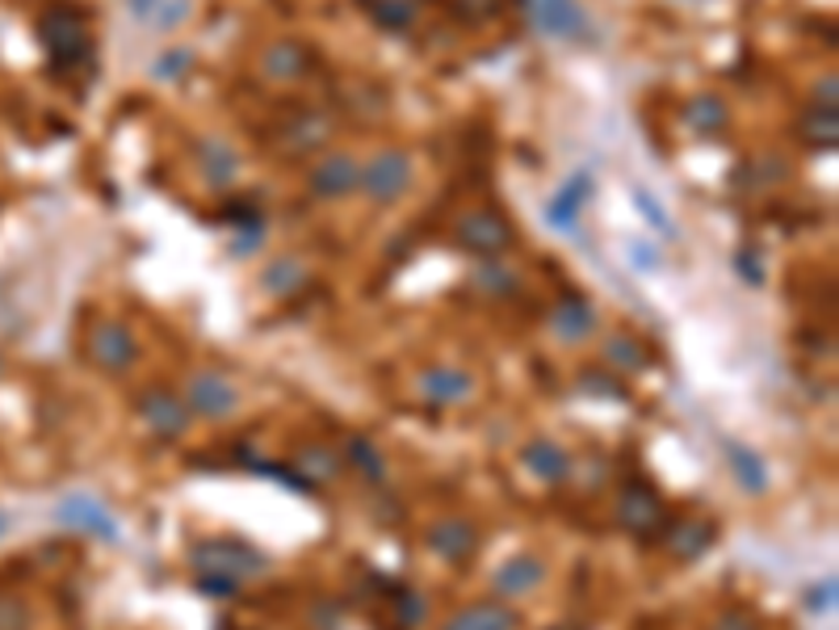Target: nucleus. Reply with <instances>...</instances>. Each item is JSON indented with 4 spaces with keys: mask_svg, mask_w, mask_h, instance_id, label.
<instances>
[{
    "mask_svg": "<svg viewBox=\"0 0 839 630\" xmlns=\"http://www.w3.org/2000/svg\"><path fill=\"white\" fill-rule=\"evenodd\" d=\"M39 43L46 46L55 68H76L89 55V34H85V18L76 9H46L39 22Z\"/></svg>",
    "mask_w": 839,
    "mask_h": 630,
    "instance_id": "nucleus-1",
    "label": "nucleus"
},
{
    "mask_svg": "<svg viewBox=\"0 0 839 630\" xmlns=\"http://www.w3.org/2000/svg\"><path fill=\"white\" fill-rule=\"evenodd\" d=\"M407 185H412V160L403 156V152H382L374 156L366 169H361V177H357V189L370 198V203H395L407 194Z\"/></svg>",
    "mask_w": 839,
    "mask_h": 630,
    "instance_id": "nucleus-2",
    "label": "nucleus"
},
{
    "mask_svg": "<svg viewBox=\"0 0 839 630\" xmlns=\"http://www.w3.org/2000/svg\"><path fill=\"white\" fill-rule=\"evenodd\" d=\"M189 560H194L198 572H222V576H236V580L269 567V560L257 546H240V542H198Z\"/></svg>",
    "mask_w": 839,
    "mask_h": 630,
    "instance_id": "nucleus-3",
    "label": "nucleus"
},
{
    "mask_svg": "<svg viewBox=\"0 0 839 630\" xmlns=\"http://www.w3.org/2000/svg\"><path fill=\"white\" fill-rule=\"evenodd\" d=\"M55 521H59V525H67V530L92 534V539H106V542L122 539V530H118V518L110 513V504H101V500H97V496H89V492L67 496L64 504L55 509Z\"/></svg>",
    "mask_w": 839,
    "mask_h": 630,
    "instance_id": "nucleus-4",
    "label": "nucleus"
},
{
    "mask_svg": "<svg viewBox=\"0 0 839 630\" xmlns=\"http://www.w3.org/2000/svg\"><path fill=\"white\" fill-rule=\"evenodd\" d=\"M454 231H458V245L479 252V257H495V252L512 248V224L495 210H466Z\"/></svg>",
    "mask_w": 839,
    "mask_h": 630,
    "instance_id": "nucleus-5",
    "label": "nucleus"
},
{
    "mask_svg": "<svg viewBox=\"0 0 839 630\" xmlns=\"http://www.w3.org/2000/svg\"><path fill=\"white\" fill-rule=\"evenodd\" d=\"M185 408L198 412V416H210V421H222L240 408V391L236 383H227L222 374L215 370H198L189 383H185Z\"/></svg>",
    "mask_w": 839,
    "mask_h": 630,
    "instance_id": "nucleus-6",
    "label": "nucleus"
},
{
    "mask_svg": "<svg viewBox=\"0 0 839 630\" xmlns=\"http://www.w3.org/2000/svg\"><path fill=\"white\" fill-rule=\"evenodd\" d=\"M533 22L542 34L575 43V39H588V13L579 0H530Z\"/></svg>",
    "mask_w": 839,
    "mask_h": 630,
    "instance_id": "nucleus-7",
    "label": "nucleus"
},
{
    "mask_svg": "<svg viewBox=\"0 0 839 630\" xmlns=\"http://www.w3.org/2000/svg\"><path fill=\"white\" fill-rule=\"evenodd\" d=\"M89 358L101 366V370H113V374H122V370H131L134 361H139V345L134 337L122 328V324H97L89 333Z\"/></svg>",
    "mask_w": 839,
    "mask_h": 630,
    "instance_id": "nucleus-8",
    "label": "nucleus"
},
{
    "mask_svg": "<svg viewBox=\"0 0 839 630\" xmlns=\"http://www.w3.org/2000/svg\"><path fill=\"white\" fill-rule=\"evenodd\" d=\"M592 189H597V181H592V173H575V177H567L558 189H554V198L546 203V224L554 227V231H575V224H579V210L592 203Z\"/></svg>",
    "mask_w": 839,
    "mask_h": 630,
    "instance_id": "nucleus-9",
    "label": "nucleus"
},
{
    "mask_svg": "<svg viewBox=\"0 0 839 630\" xmlns=\"http://www.w3.org/2000/svg\"><path fill=\"white\" fill-rule=\"evenodd\" d=\"M618 518H621V525H625L630 534L646 539V534H655V530H660L663 500L655 496V488H646L642 479H634V484H625V492H621Z\"/></svg>",
    "mask_w": 839,
    "mask_h": 630,
    "instance_id": "nucleus-10",
    "label": "nucleus"
},
{
    "mask_svg": "<svg viewBox=\"0 0 839 630\" xmlns=\"http://www.w3.org/2000/svg\"><path fill=\"white\" fill-rule=\"evenodd\" d=\"M542 580H546V563H542V555L521 551V555H512V560H504L500 567H495L491 593L509 601V597H525V593H533Z\"/></svg>",
    "mask_w": 839,
    "mask_h": 630,
    "instance_id": "nucleus-11",
    "label": "nucleus"
},
{
    "mask_svg": "<svg viewBox=\"0 0 839 630\" xmlns=\"http://www.w3.org/2000/svg\"><path fill=\"white\" fill-rule=\"evenodd\" d=\"M428 551H433L437 560H449V563L470 560V555L479 551V530H475V521H466V518L433 521V530H428Z\"/></svg>",
    "mask_w": 839,
    "mask_h": 630,
    "instance_id": "nucleus-12",
    "label": "nucleus"
},
{
    "mask_svg": "<svg viewBox=\"0 0 839 630\" xmlns=\"http://www.w3.org/2000/svg\"><path fill=\"white\" fill-rule=\"evenodd\" d=\"M139 412H143V421H148L152 433H160V437H181L185 425H189V408H185V400H177V395L164 391V387L148 391V395L139 400Z\"/></svg>",
    "mask_w": 839,
    "mask_h": 630,
    "instance_id": "nucleus-13",
    "label": "nucleus"
},
{
    "mask_svg": "<svg viewBox=\"0 0 839 630\" xmlns=\"http://www.w3.org/2000/svg\"><path fill=\"white\" fill-rule=\"evenodd\" d=\"M416 391L428 400V404H462L466 395L475 391L470 374L466 370H454V366H433L416 379Z\"/></svg>",
    "mask_w": 839,
    "mask_h": 630,
    "instance_id": "nucleus-14",
    "label": "nucleus"
},
{
    "mask_svg": "<svg viewBox=\"0 0 839 630\" xmlns=\"http://www.w3.org/2000/svg\"><path fill=\"white\" fill-rule=\"evenodd\" d=\"M521 463H525V471H533L542 484H563V479L571 475V454L563 450L558 442H530V446L521 450Z\"/></svg>",
    "mask_w": 839,
    "mask_h": 630,
    "instance_id": "nucleus-15",
    "label": "nucleus"
},
{
    "mask_svg": "<svg viewBox=\"0 0 839 630\" xmlns=\"http://www.w3.org/2000/svg\"><path fill=\"white\" fill-rule=\"evenodd\" d=\"M357 177H361V169H357L349 156H328L310 173V189H315L319 198H345V194L357 189Z\"/></svg>",
    "mask_w": 839,
    "mask_h": 630,
    "instance_id": "nucleus-16",
    "label": "nucleus"
},
{
    "mask_svg": "<svg viewBox=\"0 0 839 630\" xmlns=\"http://www.w3.org/2000/svg\"><path fill=\"white\" fill-rule=\"evenodd\" d=\"M442 630H516V613L500 601H475L458 609Z\"/></svg>",
    "mask_w": 839,
    "mask_h": 630,
    "instance_id": "nucleus-17",
    "label": "nucleus"
},
{
    "mask_svg": "<svg viewBox=\"0 0 839 630\" xmlns=\"http://www.w3.org/2000/svg\"><path fill=\"white\" fill-rule=\"evenodd\" d=\"M551 328L558 340H584L592 328H597V312H592V303L588 298H563L551 315Z\"/></svg>",
    "mask_w": 839,
    "mask_h": 630,
    "instance_id": "nucleus-18",
    "label": "nucleus"
},
{
    "mask_svg": "<svg viewBox=\"0 0 839 630\" xmlns=\"http://www.w3.org/2000/svg\"><path fill=\"white\" fill-rule=\"evenodd\" d=\"M709 542H713V525H709L706 518H688L672 530L667 546H672V555H680V560H697L701 551H709Z\"/></svg>",
    "mask_w": 839,
    "mask_h": 630,
    "instance_id": "nucleus-19",
    "label": "nucleus"
},
{
    "mask_svg": "<svg viewBox=\"0 0 839 630\" xmlns=\"http://www.w3.org/2000/svg\"><path fill=\"white\" fill-rule=\"evenodd\" d=\"M727 458H730L734 479L743 484V492H764V488H769V471H764V463H760L755 450L739 446V442H727Z\"/></svg>",
    "mask_w": 839,
    "mask_h": 630,
    "instance_id": "nucleus-20",
    "label": "nucleus"
},
{
    "mask_svg": "<svg viewBox=\"0 0 839 630\" xmlns=\"http://www.w3.org/2000/svg\"><path fill=\"white\" fill-rule=\"evenodd\" d=\"M688 127L693 131H701V135H713V131H722V122H727V106L718 101V97H697V101H688Z\"/></svg>",
    "mask_w": 839,
    "mask_h": 630,
    "instance_id": "nucleus-21",
    "label": "nucleus"
},
{
    "mask_svg": "<svg viewBox=\"0 0 839 630\" xmlns=\"http://www.w3.org/2000/svg\"><path fill=\"white\" fill-rule=\"evenodd\" d=\"M345 454H349V463H353L357 471L366 475V479H374V484H382V475H386V458L366 442V437H353L349 446H345Z\"/></svg>",
    "mask_w": 839,
    "mask_h": 630,
    "instance_id": "nucleus-22",
    "label": "nucleus"
},
{
    "mask_svg": "<svg viewBox=\"0 0 839 630\" xmlns=\"http://www.w3.org/2000/svg\"><path fill=\"white\" fill-rule=\"evenodd\" d=\"M802 131L815 139L818 148H836V139H839L836 110H810L806 118H802Z\"/></svg>",
    "mask_w": 839,
    "mask_h": 630,
    "instance_id": "nucleus-23",
    "label": "nucleus"
},
{
    "mask_svg": "<svg viewBox=\"0 0 839 630\" xmlns=\"http://www.w3.org/2000/svg\"><path fill=\"white\" fill-rule=\"evenodd\" d=\"M609 361H618L621 370H642L646 366V354L630 337H613L609 340Z\"/></svg>",
    "mask_w": 839,
    "mask_h": 630,
    "instance_id": "nucleus-24",
    "label": "nucleus"
},
{
    "mask_svg": "<svg viewBox=\"0 0 839 630\" xmlns=\"http://www.w3.org/2000/svg\"><path fill=\"white\" fill-rule=\"evenodd\" d=\"M25 627H30V609H25L18 597L0 593V630H25Z\"/></svg>",
    "mask_w": 839,
    "mask_h": 630,
    "instance_id": "nucleus-25",
    "label": "nucleus"
},
{
    "mask_svg": "<svg viewBox=\"0 0 839 630\" xmlns=\"http://www.w3.org/2000/svg\"><path fill=\"white\" fill-rule=\"evenodd\" d=\"M198 588L206 597H236V593H240V580H236V576H222V572H201Z\"/></svg>",
    "mask_w": 839,
    "mask_h": 630,
    "instance_id": "nucleus-26",
    "label": "nucleus"
},
{
    "mask_svg": "<svg viewBox=\"0 0 839 630\" xmlns=\"http://www.w3.org/2000/svg\"><path fill=\"white\" fill-rule=\"evenodd\" d=\"M634 203L642 206V219H646V224H651V227H660L663 236H672V231H676V227H672V219L663 215V206H660V203H651V198H646V189H634Z\"/></svg>",
    "mask_w": 839,
    "mask_h": 630,
    "instance_id": "nucleus-27",
    "label": "nucleus"
},
{
    "mask_svg": "<svg viewBox=\"0 0 839 630\" xmlns=\"http://www.w3.org/2000/svg\"><path fill=\"white\" fill-rule=\"evenodd\" d=\"M269 68H273V72H298V68H303V55H298V46H277V51L269 55Z\"/></svg>",
    "mask_w": 839,
    "mask_h": 630,
    "instance_id": "nucleus-28",
    "label": "nucleus"
},
{
    "mask_svg": "<svg viewBox=\"0 0 839 630\" xmlns=\"http://www.w3.org/2000/svg\"><path fill=\"white\" fill-rule=\"evenodd\" d=\"M709 630H760V627H755V618H751V613H739V609H730V613H722V618H718V622H713Z\"/></svg>",
    "mask_w": 839,
    "mask_h": 630,
    "instance_id": "nucleus-29",
    "label": "nucleus"
},
{
    "mask_svg": "<svg viewBox=\"0 0 839 630\" xmlns=\"http://www.w3.org/2000/svg\"><path fill=\"white\" fill-rule=\"evenodd\" d=\"M810 609H836V580H822L810 588Z\"/></svg>",
    "mask_w": 839,
    "mask_h": 630,
    "instance_id": "nucleus-30",
    "label": "nucleus"
},
{
    "mask_svg": "<svg viewBox=\"0 0 839 630\" xmlns=\"http://www.w3.org/2000/svg\"><path fill=\"white\" fill-rule=\"evenodd\" d=\"M739 270L748 273L751 286H760V278H764V273H760V265H751V252H739Z\"/></svg>",
    "mask_w": 839,
    "mask_h": 630,
    "instance_id": "nucleus-31",
    "label": "nucleus"
},
{
    "mask_svg": "<svg viewBox=\"0 0 839 630\" xmlns=\"http://www.w3.org/2000/svg\"><path fill=\"white\" fill-rule=\"evenodd\" d=\"M131 4H134V13H139L143 22H152L155 13H160V0H131Z\"/></svg>",
    "mask_w": 839,
    "mask_h": 630,
    "instance_id": "nucleus-32",
    "label": "nucleus"
},
{
    "mask_svg": "<svg viewBox=\"0 0 839 630\" xmlns=\"http://www.w3.org/2000/svg\"><path fill=\"white\" fill-rule=\"evenodd\" d=\"M4 530H9V518H4V513H0V539H4Z\"/></svg>",
    "mask_w": 839,
    "mask_h": 630,
    "instance_id": "nucleus-33",
    "label": "nucleus"
}]
</instances>
